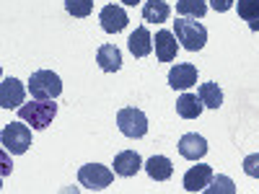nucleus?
<instances>
[{
	"instance_id": "obj_8",
	"label": "nucleus",
	"mask_w": 259,
	"mask_h": 194,
	"mask_svg": "<svg viewBox=\"0 0 259 194\" xmlns=\"http://www.w3.org/2000/svg\"><path fill=\"white\" fill-rule=\"evenodd\" d=\"M24 96H26V88L18 78H6L0 83V106L3 109H18L24 104Z\"/></svg>"
},
{
	"instance_id": "obj_20",
	"label": "nucleus",
	"mask_w": 259,
	"mask_h": 194,
	"mask_svg": "<svg viewBox=\"0 0 259 194\" xmlns=\"http://www.w3.org/2000/svg\"><path fill=\"white\" fill-rule=\"evenodd\" d=\"M197 96L202 99L207 109H221L223 106V91L218 88V83H202L197 88Z\"/></svg>"
},
{
	"instance_id": "obj_1",
	"label": "nucleus",
	"mask_w": 259,
	"mask_h": 194,
	"mask_svg": "<svg viewBox=\"0 0 259 194\" xmlns=\"http://www.w3.org/2000/svg\"><path fill=\"white\" fill-rule=\"evenodd\" d=\"M174 36H177V41H182L184 50L200 52L207 41V29L197 18H179V21H174Z\"/></svg>"
},
{
	"instance_id": "obj_25",
	"label": "nucleus",
	"mask_w": 259,
	"mask_h": 194,
	"mask_svg": "<svg viewBox=\"0 0 259 194\" xmlns=\"http://www.w3.org/2000/svg\"><path fill=\"white\" fill-rule=\"evenodd\" d=\"M233 3H236V0H210V8L218 11V13H226V11L233 8Z\"/></svg>"
},
{
	"instance_id": "obj_9",
	"label": "nucleus",
	"mask_w": 259,
	"mask_h": 194,
	"mask_svg": "<svg viewBox=\"0 0 259 194\" xmlns=\"http://www.w3.org/2000/svg\"><path fill=\"white\" fill-rule=\"evenodd\" d=\"M197 83V68L192 62H179L168 70V85L174 91H187Z\"/></svg>"
},
{
	"instance_id": "obj_13",
	"label": "nucleus",
	"mask_w": 259,
	"mask_h": 194,
	"mask_svg": "<svg viewBox=\"0 0 259 194\" xmlns=\"http://www.w3.org/2000/svg\"><path fill=\"white\" fill-rule=\"evenodd\" d=\"M140 168H143V158L135 153V150H122V153L114 156V174L117 176L130 179V176H135Z\"/></svg>"
},
{
	"instance_id": "obj_11",
	"label": "nucleus",
	"mask_w": 259,
	"mask_h": 194,
	"mask_svg": "<svg viewBox=\"0 0 259 194\" xmlns=\"http://www.w3.org/2000/svg\"><path fill=\"white\" fill-rule=\"evenodd\" d=\"M210 181H212V168L205 166V163L192 166L184 174V189L187 191H205Z\"/></svg>"
},
{
	"instance_id": "obj_24",
	"label": "nucleus",
	"mask_w": 259,
	"mask_h": 194,
	"mask_svg": "<svg viewBox=\"0 0 259 194\" xmlns=\"http://www.w3.org/2000/svg\"><path fill=\"white\" fill-rule=\"evenodd\" d=\"M244 174L251 176V179H259V153L244 158Z\"/></svg>"
},
{
	"instance_id": "obj_10",
	"label": "nucleus",
	"mask_w": 259,
	"mask_h": 194,
	"mask_svg": "<svg viewBox=\"0 0 259 194\" xmlns=\"http://www.w3.org/2000/svg\"><path fill=\"white\" fill-rule=\"evenodd\" d=\"M179 153H182V158H187V161H200V158H205V153H207V140H205L202 135H197V132L182 135V140H179Z\"/></svg>"
},
{
	"instance_id": "obj_7",
	"label": "nucleus",
	"mask_w": 259,
	"mask_h": 194,
	"mask_svg": "<svg viewBox=\"0 0 259 194\" xmlns=\"http://www.w3.org/2000/svg\"><path fill=\"white\" fill-rule=\"evenodd\" d=\"M99 21H101V29H104L106 34H119V31H124V26H127L130 18H127V11H124L122 6L109 3V6L101 8Z\"/></svg>"
},
{
	"instance_id": "obj_5",
	"label": "nucleus",
	"mask_w": 259,
	"mask_h": 194,
	"mask_svg": "<svg viewBox=\"0 0 259 194\" xmlns=\"http://www.w3.org/2000/svg\"><path fill=\"white\" fill-rule=\"evenodd\" d=\"M117 127L124 137L138 140V137H145L148 132V117L135 106H127V109H119L117 114Z\"/></svg>"
},
{
	"instance_id": "obj_15",
	"label": "nucleus",
	"mask_w": 259,
	"mask_h": 194,
	"mask_svg": "<svg viewBox=\"0 0 259 194\" xmlns=\"http://www.w3.org/2000/svg\"><path fill=\"white\" fill-rule=\"evenodd\" d=\"M96 62L104 73H117L122 68V52L114 44H101L96 52Z\"/></svg>"
},
{
	"instance_id": "obj_2",
	"label": "nucleus",
	"mask_w": 259,
	"mask_h": 194,
	"mask_svg": "<svg viewBox=\"0 0 259 194\" xmlns=\"http://www.w3.org/2000/svg\"><path fill=\"white\" fill-rule=\"evenodd\" d=\"M57 114V104L55 101H29L24 106H18V119L21 122H29L31 129H47L52 124Z\"/></svg>"
},
{
	"instance_id": "obj_16",
	"label": "nucleus",
	"mask_w": 259,
	"mask_h": 194,
	"mask_svg": "<svg viewBox=\"0 0 259 194\" xmlns=\"http://www.w3.org/2000/svg\"><path fill=\"white\" fill-rule=\"evenodd\" d=\"M145 171L153 181H168L171 174H174V166H171V161L166 156H153L145 161Z\"/></svg>"
},
{
	"instance_id": "obj_22",
	"label": "nucleus",
	"mask_w": 259,
	"mask_h": 194,
	"mask_svg": "<svg viewBox=\"0 0 259 194\" xmlns=\"http://www.w3.org/2000/svg\"><path fill=\"white\" fill-rule=\"evenodd\" d=\"M65 11L73 18H85L94 11V0H65Z\"/></svg>"
},
{
	"instance_id": "obj_19",
	"label": "nucleus",
	"mask_w": 259,
	"mask_h": 194,
	"mask_svg": "<svg viewBox=\"0 0 259 194\" xmlns=\"http://www.w3.org/2000/svg\"><path fill=\"white\" fill-rule=\"evenodd\" d=\"M236 11L251 31H259V0H236Z\"/></svg>"
},
{
	"instance_id": "obj_17",
	"label": "nucleus",
	"mask_w": 259,
	"mask_h": 194,
	"mask_svg": "<svg viewBox=\"0 0 259 194\" xmlns=\"http://www.w3.org/2000/svg\"><path fill=\"white\" fill-rule=\"evenodd\" d=\"M205 109V104L200 96H194V93H182L179 101H177V114L182 119H197Z\"/></svg>"
},
{
	"instance_id": "obj_14",
	"label": "nucleus",
	"mask_w": 259,
	"mask_h": 194,
	"mask_svg": "<svg viewBox=\"0 0 259 194\" xmlns=\"http://www.w3.org/2000/svg\"><path fill=\"white\" fill-rule=\"evenodd\" d=\"M153 41H156V57H158L161 62H174V60H177L179 44H177L174 31H158Z\"/></svg>"
},
{
	"instance_id": "obj_12",
	"label": "nucleus",
	"mask_w": 259,
	"mask_h": 194,
	"mask_svg": "<svg viewBox=\"0 0 259 194\" xmlns=\"http://www.w3.org/2000/svg\"><path fill=\"white\" fill-rule=\"evenodd\" d=\"M127 47H130V55L133 57H148L153 52V36H150L148 26H138L127 39Z\"/></svg>"
},
{
	"instance_id": "obj_4",
	"label": "nucleus",
	"mask_w": 259,
	"mask_h": 194,
	"mask_svg": "<svg viewBox=\"0 0 259 194\" xmlns=\"http://www.w3.org/2000/svg\"><path fill=\"white\" fill-rule=\"evenodd\" d=\"M0 142H3V150L11 156H24L26 150L31 148V129L29 124H21V122H11L3 127L0 132Z\"/></svg>"
},
{
	"instance_id": "obj_6",
	"label": "nucleus",
	"mask_w": 259,
	"mask_h": 194,
	"mask_svg": "<svg viewBox=\"0 0 259 194\" xmlns=\"http://www.w3.org/2000/svg\"><path fill=\"white\" fill-rule=\"evenodd\" d=\"M78 181H80V186L91 189V191H101V189H106L114 181V174L106 166H101V163H85L78 171Z\"/></svg>"
},
{
	"instance_id": "obj_23",
	"label": "nucleus",
	"mask_w": 259,
	"mask_h": 194,
	"mask_svg": "<svg viewBox=\"0 0 259 194\" xmlns=\"http://www.w3.org/2000/svg\"><path fill=\"white\" fill-rule=\"evenodd\" d=\"M205 191H207V194H218V191H223V194H236V186H233V181H231L228 176H212V181L207 184Z\"/></svg>"
},
{
	"instance_id": "obj_3",
	"label": "nucleus",
	"mask_w": 259,
	"mask_h": 194,
	"mask_svg": "<svg viewBox=\"0 0 259 194\" xmlns=\"http://www.w3.org/2000/svg\"><path fill=\"white\" fill-rule=\"evenodd\" d=\"M29 93L39 101H55L62 93V80L52 70H36L29 78Z\"/></svg>"
},
{
	"instance_id": "obj_26",
	"label": "nucleus",
	"mask_w": 259,
	"mask_h": 194,
	"mask_svg": "<svg viewBox=\"0 0 259 194\" xmlns=\"http://www.w3.org/2000/svg\"><path fill=\"white\" fill-rule=\"evenodd\" d=\"M122 3H124V6H138L140 0H122Z\"/></svg>"
},
{
	"instance_id": "obj_21",
	"label": "nucleus",
	"mask_w": 259,
	"mask_h": 194,
	"mask_svg": "<svg viewBox=\"0 0 259 194\" xmlns=\"http://www.w3.org/2000/svg\"><path fill=\"white\" fill-rule=\"evenodd\" d=\"M177 13L182 18H202L207 13L205 0H177Z\"/></svg>"
},
{
	"instance_id": "obj_18",
	"label": "nucleus",
	"mask_w": 259,
	"mask_h": 194,
	"mask_svg": "<svg viewBox=\"0 0 259 194\" xmlns=\"http://www.w3.org/2000/svg\"><path fill=\"white\" fill-rule=\"evenodd\" d=\"M168 16H171V6L166 0H145L143 18L148 24H163V21H168Z\"/></svg>"
}]
</instances>
